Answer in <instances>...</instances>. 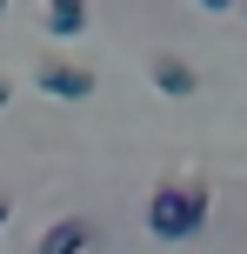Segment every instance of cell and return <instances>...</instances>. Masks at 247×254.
<instances>
[{
  "instance_id": "cell-1",
  "label": "cell",
  "mask_w": 247,
  "mask_h": 254,
  "mask_svg": "<svg viewBox=\"0 0 247 254\" xmlns=\"http://www.w3.org/2000/svg\"><path fill=\"white\" fill-rule=\"evenodd\" d=\"M207 228V181H160L147 194V234L160 241H187Z\"/></svg>"
},
{
  "instance_id": "cell-2",
  "label": "cell",
  "mask_w": 247,
  "mask_h": 254,
  "mask_svg": "<svg viewBox=\"0 0 247 254\" xmlns=\"http://www.w3.org/2000/svg\"><path fill=\"white\" fill-rule=\"evenodd\" d=\"M34 80H40V94H53V101H87L94 94V67H80V61H40L34 67Z\"/></svg>"
},
{
  "instance_id": "cell-3",
  "label": "cell",
  "mask_w": 247,
  "mask_h": 254,
  "mask_svg": "<svg viewBox=\"0 0 247 254\" xmlns=\"http://www.w3.org/2000/svg\"><path fill=\"white\" fill-rule=\"evenodd\" d=\"M147 80H154L167 101H187V94H200V74L181 61V54H147Z\"/></svg>"
},
{
  "instance_id": "cell-4",
  "label": "cell",
  "mask_w": 247,
  "mask_h": 254,
  "mask_svg": "<svg viewBox=\"0 0 247 254\" xmlns=\"http://www.w3.org/2000/svg\"><path fill=\"white\" fill-rule=\"evenodd\" d=\"M87 20H94L87 0H47V7H40V27H47L53 40H80V34H87Z\"/></svg>"
},
{
  "instance_id": "cell-5",
  "label": "cell",
  "mask_w": 247,
  "mask_h": 254,
  "mask_svg": "<svg viewBox=\"0 0 247 254\" xmlns=\"http://www.w3.org/2000/svg\"><path fill=\"white\" fill-rule=\"evenodd\" d=\"M87 241H94V228H87V221H80V214H60L53 228H40L34 254H80Z\"/></svg>"
},
{
  "instance_id": "cell-6",
  "label": "cell",
  "mask_w": 247,
  "mask_h": 254,
  "mask_svg": "<svg viewBox=\"0 0 247 254\" xmlns=\"http://www.w3.org/2000/svg\"><path fill=\"white\" fill-rule=\"evenodd\" d=\"M7 214H13V201H7V194H0V228H7Z\"/></svg>"
},
{
  "instance_id": "cell-7",
  "label": "cell",
  "mask_w": 247,
  "mask_h": 254,
  "mask_svg": "<svg viewBox=\"0 0 247 254\" xmlns=\"http://www.w3.org/2000/svg\"><path fill=\"white\" fill-rule=\"evenodd\" d=\"M7 94H13V80H7V74H0V107H7Z\"/></svg>"
},
{
  "instance_id": "cell-8",
  "label": "cell",
  "mask_w": 247,
  "mask_h": 254,
  "mask_svg": "<svg viewBox=\"0 0 247 254\" xmlns=\"http://www.w3.org/2000/svg\"><path fill=\"white\" fill-rule=\"evenodd\" d=\"M200 7H214V13H221V7H234V0H200Z\"/></svg>"
},
{
  "instance_id": "cell-9",
  "label": "cell",
  "mask_w": 247,
  "mask_h": 254,
  "mask_svg": "<svg viewBox=\"0 0 247 254\" xmlns=\"http://www.w3.org/2000/svg\"><path fill=\"white\" fill-rule=\"evenodd\" d=\"M0 7H7V0H0Z\"/></svg>"
}]
</instances>
